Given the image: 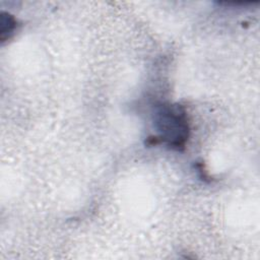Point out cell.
<instances>
[{
  "mask_svg": "<svg viewBox=\"0 0 260 260\" xmlns=\"http://www.w3.org/2000/svg\"><path fill=\"white\" fill-rule=\"evenodd\" d=\"M154 126L157 137L150 138L151 143L164 142L174 150H183L190 135L186 110L183 106L162 104L154 113Z\"/></svg>",
  "mask_w": 260,
  "mask_h": 260,
  "instance_id": "obj_1",
  "label": "cell"
},
{
  "mask_svg": "<svg viewBox=\"0 0 260 260\" xmlns=\"http://www.w3.org/2000/svg\"><path fill=\"white\" fill-rule=\"evenodd\" d=\"M16 25H17V20L14 18L13 15H11L8 12H1L0 15V41L3 43L7 40H9L15 29H16Z\"/></svg>",
  "mask_w": 260,
  "mask_h": 260,
  "instance_id": "obj_2",
  "label": "cell"
}]
</instances>
